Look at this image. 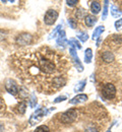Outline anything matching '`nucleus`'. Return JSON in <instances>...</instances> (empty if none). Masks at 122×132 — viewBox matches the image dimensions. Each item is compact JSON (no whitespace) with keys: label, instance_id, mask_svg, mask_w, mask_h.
<instances>
[{"label":"nucleus","instance_id":"f257e3e1","mask_svg":"<svg viewBox=\"0 0 122 132\" xmlns=\"http://www.w3.org/2000/svg\"><path fill=\"white\" fill-rule=\"evenodd\" d=\"M23 60L25 63L22 66H25L26 72L32 78L44 75L56 78L61 76V73L64 70L61 56L55 53V51H51L47 48L29 54L28 58Z\"/></svg>","mask_w":122,"mask_h":132},{"label":"nucleus","instance_id":"f03ea898","mask_svg":"<svg viewBox=\"0 0 122 132\" xmlns=\"http://www.w3.org/2000/svg\"><path fill=\"white\" fill-rule=\"evenodd\" d=\"M47 114H48V110H47L46 108H41V109L37 110L35 113L31 116V118H30V121H29L30 124H31L32 126L37 125L39 122L42 121V119L44 118V116L47 115Z\"/></svg>","mask_w":122,"mask_h":132},{"label":"nucleus","instance_id":"7ed1b4c3","mask_svg":"<svg viewBox=\"0 0 122 132\" xmlns=\"http://www.w3.org/2000/svg\"><path fill=\"white\" fill-rule=\"evenodd\" d=\"M76 117H77V111L75 109H70L60 115V121L68 124V123H72L76 119Z\"/></svg>","mask_w":122,"mask_h":132},{"label":"nucleus","instance_id":"20e7f679","mask_svg":"<svg viewBox=\"0 0 122 132\" xmlns=\"http://www.w3.org/2000/svg\"><path fill=\"white\" fill-rule=\"evenodd\" d=\"M102 95L107 100L113 99L116 95V87L112 83H106L102 87Z\"/></svg>","mask_w":122,"mask_h":132},{"label":"nucleus","instance_id":"39448f33","mask_svg":"<svg viewBox=\"0 0 122 132\" xmlns=\"http://www.w3.org/2000/svg\"><path fill=\"white\" fill-rule=\"evenodd\" d=\"M57 18H58V12L53 9H50L46 12V14L44 16V22L47 26H52L53 23H55Z\"/></svg>","mask_w":122,"mask_h":132},{"label":"nucleus","instance_id":"423d86ee","mask_svg":"<svg viewBox=\"0 0 122 132\" xmlns=\"http://www.w3.org/2000/svg\"><path fill=\"white\" fill-rule=\"evenodd\" d=\"M5 89L7 90V93H9L12 96H17L18 94L17 83H15L14 80H12V79H7L5 81Z\"/></svg>","mask_w":122,"mask_h":132},{"label":"nucleus","instance_id":"0eeeda50","mask_svg":"<svg viewBox=\"0 0 122 132\" xmlns=\"http://www.w3.org/2000/svg\"><path fill=\"white\" fill-rule=\"evenodd\" d=\"M69 53H70V55H71V57H72V59H73V61H74V63H75L76 69H77L79 72L84 71V66H83V64L80 63V60H79V58H78V56H77V54H76L75 48L72 47V46H70Z\"/></svg>","mask_w":122,"mask_h":132},{"label":"nucleus","instance_id":"6e6552de","mask_svg":"<svg viewBox=\"0 0 122 132\" xmlns=\"http://www.w3.org/2000/svg\"><path fill=\"white\" fill-rule=\"evenodd\" d=\"M32 42V36L30 34H21L17 38V43L18 45H29Z\"/></svg>","mask_w":122,"mask_h":132},{"label":"nucleus","instance_id":"1a4fd4ad","mask_svg":"<svg viewBox=\"0 0 122 132\" xmlns=\"http://www.w3.org/2000/svg\"><path fill=\"white\" fill-rule=\"evenodd\" d=\"M57 44H58V46H60V47H62V48H65V47L67 46L68 41L66 40L65 32H64V31H61V32L59 33V37H58V39H57Z\"/></svg>","mask_w":122,"mask_h":132},{"label":"nucleus","instance_id":"9d476101","mask_svg":"<svg viewBox=\"0 0 122 132\" xmlns=\"http://www.w3.org/2000/svg\"><path fill=\"white\" fill-rule=\"evenodd\" d=\"M87 100V95H77L76 97H74L73 99H71L69 101L70 104H72V105H77V104H82V103H84V102H86Z\"/></svg>","mask_w":122,"mask_h":132},{"label":"nucleus","instance_id":"9b49d317","mask_svg":"<svg viewBox=\"0 0 122 132\" xmlns=\"http://www.w3.org/2000/svg\"><path fill=\"white\" fill-rule=\"evenodd\" d=\"M97 20L98 19L94 15H92V14H87V16L85 17V22H86V24L87 27H93L94 24L97 23Z\"/></svg>","mask_w":122,"mask_h":132},{"label":"nucleus","instance_id":"f8f14e48","mask_svg":"<svg viewBox=\"0 0 122 132\" xmlns=\"http://www.w3.org/2000/svg\"><path fill=\"white\" fill-rule=\"evenodd\" d=\"M91 10L94 14H98L101 10V4L98 1H93L91 4Z\"/></svg>","mask_w":122,"mask_h":132},{"label":"nucleus","instance_id":"ddd939ff","mask_svg":"<svg viewBox=\"0 0 122 132\" xmlns=\"http://www.w3.org/2000/svg\"><path fill=\"white\" fill-rule=\"evenodd\" d=\"M102 58H103V60L105 62H112L115 57H114L113 53H111L110 51H106L102 54Z\"/></svg>","mask_w":122,"mask_h":132},{"label":"nucleus","instance_id":"4468645a","mask_svg":"<svg viewBox=\"0 0 122 132\" xmlns=\"http://www.w3.org/2000/svg\"><path fill=\"white\" fill-rule=\"evenodd\" d=\"M104 26H100V27H98V28H96V30L94 31V33H93V36H92V39L93 40H96V39H99L100 38V36L102 35V33L104 32Z\"/></svg>","mask_w":122,"mask_h":132},{"label":"nucleus","instance_id":"2eb2a0df","mask_svg":"<svg viewBox=\"0 0 122 132\" xmlns=\"http://www.w3.org/2000/svg\"><path fill=\"white\" fill-rule=\"evenodd\" d=\"M86 84H87V80H86V79L80 80L79 82H78L76 85H75V86H74V92H75V93L83 92V90H84V88H85V86H86Z\"/></svg>","mask_w":122,"mask_h":132},{"label":"nucleus","instance_id":"dca6fc26","mask_svg":"<svg viewBox=\"0 0 122 132\" xmlns=\"http://www.w3.org/2000/svg\"><path fill=\"white\" fill-rule=\"evenodd\" d=\"M92 58H93V52H92V49L88 48L85 52V62L90 64L92 62Z\"/></svg>","mask_w":122,"mask_h":132},{"label":"nucleus","instance_id":"f3484780","mask_svg":"<svg viewBox=\"0 0 122 132\" xmlns=\"http://www.w3.org/2000/svg\"><path fill=\"white\" fill-rule=\"evenodd\" d=\"M18 94H19L20 98H22V99H26V98L29 97V90H28V88L26 86H21L19 88V90H18Z\"/></svg>","mask_w":122,"mask_h":132},{"label":"nucleus","instance_id":"a211bd4d","mask_svg":"<svg viewBox=\"0 0 122 132\" xmlns=\"http://www.w3.org/2000/svg\"><path fill=\"white\" fill-rule=\"evenodd\" d=\"M68 44H69L70 46L74 47V48H77L78 50L82 49V45L79 44V42L76 39H70L69 41H68Z\"/></svg>","mask_w":122,"mask_h":132},{"label":"nucleus","instance_id":"6ab92c4d","mask_svg":"<svg viewBox=\"0 0 122 132\" xmlns=\"http://www.w3.org/2000/svg\"><path fill=\"white\" fill-rule=\"evenodd\" d=\"M111 14H112V16H114V17H118V16H120L121 15V11L116 7V6H112L111 7Z\"/></svg>","mask_w":122,"mask_h":132},{"label":"nucleus","instance_id":"aec40b11","mask_svg":"<svg viewBox=\"0 0 122 132\" xmlns=\"http://www.w3.org/2000/svg\"><path fill=\"white\" fill-rule=\"evenodd\" d=\"M76 36H77V38H78L82 42H86V41H87V39H88L87 34L85 33V32H78Z\"/></svg>","mask_w":122,"mask_h":132},{"label":"nucleus","instance_id":"412c9836","mask_svg":"<svg viewBox=\"0 0 122 132\" xmlns=\"http://www.w3.org/2000/svg\"><path fill=\"white\" fill-rule=\"evenodd\" d=\"M34 132H50V129L48 126L46 125H42V126H39Z\"/></svg>","mask_w":122,"mask_h":132},{"label":"nucleus","instance_id":"4be33fe9","mask_svg":"<svg viewBox=\"0 0 122 132\" xmlns=\"http://www.w3.org/2000/svg\"><path fill=\"white\" fill-rule=\"evenodd\" d=\"M108 3L109 1H105L104 8H103V14H102V19H106V17L108 15Z\"/></svg>","mask_w":122,"mask_h":132},{"label":"nucleus","instance_id":"5701e85b","mask_svg":"<svg viewBox=\"0 0 122 132\" xmlns=\"http://www.w3.org/2000/svg\"><path fill=\"white\" fill-rule=\"evenodd\" d=\"M85 15H86V10L84 8H79L78 10H76V17L77 18H83Z\"/></svg>","mask_w":122,"mask_h":132},{"label":"nucleus","instance_id":"b1692460","mask_svg":"<svg viewBox=\"0 0 122 132\" xmlns=\"http://www.w3.org/2000/svg\"><path fill=\"white\" fill-rule=\"evenodd\" d=\"M26 108H27L26 103H25V102H21V103L19 104V106H18V112H19L20 114H25V112H26Z\"/></svg>","mask_w":122,"mask_h":132},{"label":"nucleus","instance_id":"393cba45","mask_svg":"<svg viewBox=\"0 0 122 132\" xmlns=\"http://www.w3.org/2000/svg\"><path fill=\"white\" fill-rule=\"evenodd\" d=\"M62 28V26L61 24H59V26H57L56 28H55V30L53 31L52 33H51V35H50V37H49V39H52V38H55L56 37V35H57V33L60 31V29Z\"/></svg>","mask_w":122,"mask_h":132},{"label":"nucleus","instance_id":"a878e982","mask_svg":"<svg viewBox=\"0 0 122 132\" xmlns=\"http://www.w3.org/2000/svg\"><path fill=\"white\" fill-rule=\"evenodd\" d=\"M36 105H37V98H36V96L34 94H32L31 101H30V106H31V108H35Z\"/></svg>","mask_w":122,"mask_h":132},{"label":"nucleus","instance_id":"bb28decb","mask_svg":"<svg viewBox=\"0 0 122 132\" xmlns=\"http://www.w3.org/2000/svg\"><path fill=\"white\" fill-rule=\"evenodd\" d=\"M68 23H69L71 29H75V28H76V24H77V23H76V20L73 19V18H69V19H68Z\"/></svg>","mask_w":122,"mask_h":132},{"label":"nucleus","instance_id":"cd10ccee","mask_svg":"<svg viewBox=\"0 0 122 132\" xmlns=\"http://www.w3.org/2000/svg\"><path fill=\"white\" fill-rule=\"evenodd\" d=\"M115 28H116V30H122V18L115 21Z\"/></svg>","mask_w":122,"mask_h":132},{"label":"nucleus","instance_id":"c85d7f7f","mask_svg":"<svg viewBox=\"0 0 122 132\" xmlns=\"http://www.w3.org/2000/svg\"><path fill=\"white\" fill-rule=\"evenodd\" d=\"M66 100V96H60V97H58V98H56L55 101H54V103H60V102H63V101H65Z\"/></svg>","mask_w":122,"mask_h":132},{"label":"nucleus","instance_id":"c756f323","mask_svg":"<svg viewBox=\"0 0 122 132\" xmlns=\"http://www.w3.org/2000/svg\"><path fill=\"white\" fill-rule=\"evenodd\" d=\"M66 3L69 6H73V5H75L77 3V0H68V1H66Z\"/></svg>","mask_w":122,"mask_h":132},{"label":"nucleus","instance_id":"7c9ffc66","mask_svg":"<svg viewBox=\"0 0 122 132\" xmlns=\"http://www.w3.org/2000/svg\"><path fill=\"white\" fill-rule=\"evenodd\" d=\"M5 37H6V33H5L4 31L0 30V41L4 40V39H5Z\"/></svg>","mask_w":122,"mask_h":132},{"label":"nucleus","instance_id":"2f4dec72","mask_svg":"<svg viewBox=\"0 0 122 132\" xmlns=\"http://www.w3.org/2000/svg\"><path fill=\"white\" fill-rule=\"evenodd\" d=\"M85 132H99L96 128H94V127H88L86 129V131Z\"/></svg>","mask_w":122,"mask_h":132},{"label":"nucleus","instance_id":"473e14b6","mask_svg":"<svg viewBox=\"0 0 122 132\" xmlns=\"http://www.w3.org/2000/svg\"><path fill=\"white\" fill-rule=\"evenodd\" d=\"M4 130V127H3V124L2 123H0V132H3Z\"/></svg>","mask_w":122,"mask_h":132},{"label":"nucleus","instance_id":"72a5a7b5","mask_svg":"<svg viewBox=\"0 0 122 132\" xmlns=\"http://www.w3.org/2000/svg\"><path fill=\"white\" fill-rule=\"evenodd\" d=\"M100 43H101V38H99V39H98V42H97V46H99V45H100Z\"/></svg>","mask_w":122,"mask_h":132},{"label":"nucleus","instance_id":"f704fd0d","mask_svg":"<svg viewBox=\"0 0 122 132\" xmlns=\"http://www.w3.org/2000/svg\"><path fill=\"white\" fill-rule=\"evenodd\" d=\"M107 132H111V131H110V130H108V131H107Z\"/></svg>","mask_w":122,"mask_h":132}]
</instances>
